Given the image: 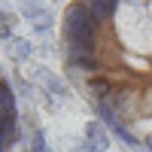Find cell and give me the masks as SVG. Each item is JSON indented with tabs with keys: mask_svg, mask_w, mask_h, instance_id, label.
Listing matches in <instances>:
<instances>
[{
	"mask_svg": "<svg viewBox=\"0 0 152 152\" xmlns=\"http://www.w3.org/2000/svg\"><path fill=\"white\" fill-rule=\"evenodd\" d=\"M58 52L97 122L125 146L152 152V0H70Z\"/></svg>",
	"mask_w": 152,
	"mask_h": 152,
	"instance_id": "1",
	"label": "cell"
},
{
	"mask_svg": "<svg viewBox=\"0 0 152 152\" xmlns=\"http://www.w3.org/2000/svg\"><path fill=\"white\" fill-rule=\"evenodd\" d=\"M18 100H15V88H12L9 76L0 67V152H12L18 146Z\"/></svg>",
	"mask_w": 152,
	"mask_h": 152,
	"instance_id": "2",
	"label": "cell"
}]
</instances>
